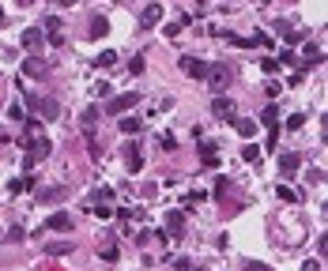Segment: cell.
Segmentation results:
<instances>
[{"mask_svg":"<svg viewBox=\"0 0 328 271\" xmlns=\"http://www.w3.org/2000/svg\"><path fill=\"white\" fill-rule=\"evenodd\" d=\"M106 31H110V23H106L102 15H94V19H91V38H102Z\"/></svg>","mask_w":328,"mask_h":271,"instance_id":"cell-19","label":"cell"},{"mask_svg":"<svg viewBox=\"0 0 328 271\" xmlns=\"http://www.w3.org/2000/svg\"><path fill=\"white\" fill-rule=\"evenodd\" d=\"M113 61H117V53H110V49H106V53H102V57H98V68H110V64H113Z\"/></svg>","mask_w":328,"mask_h":271,"instance_id":"cell-31","label":"cell"},{"mask_svg":"<svg viewBox=\"0 0 328 271\" xmlns=\"http://www.w3.org/2000/svg\"><path fill=\"white\" fill-rule=\"evenodd\" d=\"M302 271H321V264H317V260H306V264H302Z\"/></svg>","mask_w":328,"mask_h":271,"instance_id":"cell-36","label":"cell"},{"mask_svg":"<svg viewBox=\"0 0 328 271\" xmlns=\"http://www.w3.org/2000/svg\"><path fill=\"white\" fill-rule=\"evenodd\" d=\"M298 166H302V158H298L294 151L279 158V173H283V177H294V173H298Z\"/></svg>","mask_w":328,"mask_h":271,"instance_id":"cell-10","label":"cell"},{"mask_svg":"<svg viewBox=\"0 0 328 271\" xmlns=\"http://www.w3.org/2000/svg\"><path fill=\"white\" fill-rule=\"evenodd\" d=\"M45 253H49V256H68L72 253V241H53V245H45Z\"/></svg>","mask_w":328,"mask_h":271,"instance_id":"cell-16","label":"cell"},{"mask_svg":"<svg viewBox=\"0 0 328 271\" xmlns=\"http://www.w3.org/2000/svg\"><path fill=\"white\" fill-rule=\"evenodd\" d=\"M275 143H279V132L272 128V132H268V140H264V147H268V151H275Z\"/></svg>","mask_w":328,"mask_h":271,"instance_id":"cell-35","label":"cell"},{"mask_svg":"<svg viewBox=\"0 0 328 271\" xmlns=\"http://www.w3.org/2000/svg\"><path fill=\"white\" fill-rule=\"evenodd\" d=\"M102 260H106V264H117V260H121V253H117V245H113V241H106V249H102Z\"/></svg>","mask_w":328,"mask_h":271,"instance_id":"cell-21","label":"cell"},{"mask_svg":"<svg viewBox=\"0 0 328 271\" xmlns=\"http://www.w3.org/2000/svg\"><path fill=\"white\" fill-rule=\"evenodd\" d=\"M38 200H42V203H61L64 188H45V192H38Z\"/></svg>","mask_w":328,"mask_h":271,"instance_id":"cell-17","label":"cell"},{"mask_svg":"<svg viewBox=\"0 0 328 271\" xmlns=\"http://www.w3.org/2000/svg\"><path fill=\"white\" fill-rule=\"evenodd\" d=\"M181 72L192 75V79H204V75H208V64L196 61V57H181Z\"/></svg>","mask_w":328,"mask_h":271,"instance_id":"cell-6","label":"cell"},{"mask_svg":"<svg viewBox=\"0 0 328 271\" xmlns=\"http://www.w3.org/2000/svg\"><path fill=\"white\" fill-rule=\"evenodd\" d=\"M226 188H230V181H226V177H219V181H215V196L223 200V192H226Z\"/></svg>","mask_w":328,"mask_h":271,"instance_id":"cell-34","label":"cell"},{"mask_svg":"<svg viewBox=\"0 0 328 271\" xmlns=\"http://www.w3.org/2000/svg\"><path fill=\"white\" fill-rule=\"evenodd\" d=\"M249 45H272V42H268V34H264V31H257L253 38H249Z\"/></svg>","mask_w":328,"mask_h":271,"instance_id":"cell-30","label":"cell"},{"mask_svg":"<svg viewBox=\"0 0 328 271\" xmlns=\"http://www.w3.org/2000/svg\"><path fill=\"white\" fill-rule=\"evenodd\" d=\"M61 4H64V8H72V4H75V0H61Z\"/></svg>","mask_w":328,"mask_h":271,"instance_id":"cell-38","label":"cell"},{"mask_svg":"<svg viewBox=\"0 0 328 271\" xmlns=\"http://www.w3.org/2000/svg\"><path fill=\"white\" fill-rule=\"evenodd\" d=\"M211 113H215V117L223 121V124H234V121H238V110H234V102H230V98H223V94H219V98L211 102Z\"/></svg>","mask_w":328,"mask_h":271,"instance_id":"cell-4","label":"cell"},{"mask_svg":"<svg viewBox=\"0 0 328 271\" xmlns=\"http://www.w3.org/2000/svg\"><path fill=\"white\" fill-rule=\"evenodd\" d=\"M124 162H129V173H140V170H143V154H140V147H129V151H124Z\"/></svg>","mask_w":328,"mask_h":271,"instance_id":"cell-15","label":"cell"},{"mask_svg":"<svg viewBox=\"0 0 328 271\" xmlns=\"http://www.w3.org/2000/svg\"><path fill=\"white\" fill-rule=\"evenodd\" d=\"M49 230H57V234H64V230H72V219L64 215V211H57V215H49V222H45Z\"/></svg>","mask_w":328,"mask_h":271,"instance_id":"cell-14","label":"cell"},{"mask_svg":"<svg viewBox=\"0 0 328 271\" xmlns=\"http://www.w3.org/2000/svg\"><path fill=\"white\" fill-rule=\"evenodd\" d=\"M19 147H27V158H23V166H38L42 158H49L53 143L45 140V136H19Z\"/></svg>","mask_w":328,"mask_h":271,"instance_id":"cell-1","label":"cell"},{"mask_svg":"<svg viewBox=\"0 0 328 271\" xmlns=\"http://www.w3.org/2000/svg\"><path fill=\"white\" fill-rule=\"evenodd\" d=\"M302 124H306V117H302V113H294V117H287V128H291V132H298Z\"/></svg>","mask_w":328,"mask_h":271,"instance_id":"cell-29","label":"cell"},{"mask_svg":"<svg viewBox=\"0 0 328 271\" xmlns=\"http://www.w3.org/2000/svg\"><path fill=\"white\" fill-rule=\"evenodd\" d=\"M159 19H162V8L159 4H147V8H143V15H140V26H143V31H151V26H159Z\"/></svg>","mask_w":328,"mask_h":271,"instance_id":"cell-9","label":"cell"},{"mask_svg":"<svg viewBox=\"0 0 328 271\" xmlns=\"http://www.w3.org/2000/svg\"><path fill=\"white\" fill-rule=\"evenodd\" d=\"M45 45H64V23L57 15H45Z\"/></svg>","mask_w":328,"mask_h":271,"instance_id":"cell-5","label":"cell"},{"mask_svg":"<svg viewBox=\"0 0 328 271\" xmlns=\"http://www.w3.org/2000/svg\"><path fill=\"white\" fill-rule=\"evenodd\" d=\"M136 102H140V94H136V91H129V94H117V98H113L110 105H106V113H110V117H124V113H129Z\"/></svg>","mask_w":328,"mask_h":271,"instance_id":"cell-2","label":"cell"},{"mask_svg":"<svg viewBox=\"0 0 328 271\" xmlns=\"http://www.w3.org/2000/svg\"><path fill=\"white\" fill-rule=\"evenodd\" d=\"M275 196H279V200H287V203H294V200H302V196H298V192H294V188H287V185H279V192H275Z\"/></svg>","mask_w":328,"mask_h":271,"instance_id":"cell-23","label":"cell"},{"mask_svg":"<svg viewBox=\"0 0 328 271\" xmlns=\"http://www.w3.org/2000/svg\"><path fill=\"white\" fill-rule=\"evenodd\" d=\"M19 4H31V0H19Z\"/></svg>","mask_w":328,"mask_h":271,"instance_id":"cell-40","label":"cell"},{"mask_svg":"<svg viewBox=\"0 0 328 271\" xmlns=\"http://www.w3.org/2000/svg\"><path fill=\"white\" fill-rule=\"evenodd\" d=\"M306 38H310V31H291L287 34V45H298V42H306Z\"/></svg>","mask_w":328,"mask_h":271,"instance_id":"cell-27","label":"cell"},{"mask_svg":"<svg viewBox=\"0 0 328 271\" xmlns=\"http://www.w3.org/2000/svg\"><path fill=\"white\" fill-rule=\"evenodd\" d=\"M129 72H132V75L143 72V57H132V61H129Z\"/></svg>","mask_w":328,"mask_h":271,"instance_id":"cell-32","label":"cell"},{"mask_svg":"<svg viewBox=\"0 0 328 271\" xmlns=\"http://www.w3.org/2000/svg\"><path fill=\"white\" fill-rule=\"evenodd\" d=\"M189 271H192V267H189ZM196 271H200V267H196Z\"/></svg>","mask_w":328,"mask_h":271,"instance_id":"cell-41","label":"cell"},{"mask_svg":"<svg viewBox=\"0 0 328 271\" xmlns=\"http://www.w3.org/2000/svg\"><path fill=\"white\" fill-rule=\"evenodd\" d=\"M91 196H94V203H110L113 200V188H94Z\"/></svg>","mask_w":328,"mask_h":271,"instance_id":"cell-24","label":"cell"},{"mask_svg":"<svg viewBox=\"0 0 328 271\" xmlns=\"http://www.w3.org/2000/svg\"><path fill=\"white\" fill-rule=\"evenodd\" d=\"M234 128L242 132V136H257V121H249V117H238V121H234Z\"/></svg>","mask_w":328,"mask_h":271,"instance_id":"cell-18","label":"cell"},{"mask_svg":"<svg viewBox=\"0 0 328 271\" xmlns=\"http://www.w3.org/2000/svg\"><path fill=\"white\" fill-rule=\"evenodd\" d=\"M19 42H23L27 49H42V45H45V34H42V26H31V31H23Z\"/></svg>","mask_w":328,"mask_h":271,"instance_id":"cell-8","label":"cell"},{"mask_svg":"<svg viewBox=\"0 0 328 271\" xmlns=\"http://www.w3.org/2000/svg\"><path fill=\"white\" fill-rule=\"evenodd\" d=\"M260 121H264V124H272V128H275V121H279V105H264Z\"/></svg>","mask_w":328,"mask_h":271,"instance_id":"cell-22","label":"cell"},{"mask_svg":"<svg viewBox=\"0 0 328 271\" xmlns=\"http://www.w3.org/2000/svg\"><path fill=\"white\" fill-rule=\"evenodd\" d=\"M166 226H170L173 237H181L185 234V215H181V211H166Z\"/></svg>","mask_w":328,"mask_h":271,"instance_id":"cell-12","label":"cell"},{"mask_svg":"<svg viewBox=\"0 0 328 271\" xmlns=\"http://www.w3.org/2000/svg\"><path fill=\"white\" fill-rule=\"evenodd\" d=\"M245 271H272V267L260 264V260H245Z\"/></svg>","mask_w":328,"mask_h":271,"instance_id":"cell-33","label":"cell"},{"mask_svg":"<svg viewBox=\"0 0 328 271\" xmlns=\"http://www.w3.org/2000/svg\"><path fill=\"white\" fill-rule=\"evenodd\" d=\"M200 158H204V166H208V170H215V166H219V158H215V143H211V140L200 143Z\"/></svg>","mask_w":328,"mask_h":271,"instance_id":"cell-13","label":"cell"},{"mask_svg":"<svg viewBox=\"0 0 328 271\" xmlns=\"http://www.w3.org/2000/svg\"><path fill=\"white\" fill-rule=\"evenodd\" d=\"M140 128H143V124H140L136 117H121V132H124V136H136Z\"/></svg>","mask_w":328,"mask_h":271,"instance_id":"cell-20","label":"cell"},{"mask_svg":"<svg viewBox=\"0 0 328 271\" xmlns=\"http://www.w3.org/2000/svg\"><path fill=\"white\" fill-rule=\"evenodd\" d=\"M242 158H245V162H253V166H257V162H260V147H253V143H249V147L242 151Z\"/></svg>","mask_w":328,"mask_h":271,"instance_id":"cell-25","label":"cell"},{"mask_svg":"<svg viewBox=\"0 0 328 271\" xmlns=\"http://www.w3.org/2000/svg\"><path fill=\"white\" fill-rule=\"evenodd\" d=\"M0 26H4V8H0Z\"/></svg>","mask_w":328,"mask_h":271,"instance_id":"cell-39","label":"cell"},{"mask_svg":"<svg viewBox=\"0 0 328 271\" xmlns=\"http://www.w3.org/2000/svg\"><path fill=\"white\" fill-rule=\"evenodd\" d=\"M91 211H94L98 219H110V215H113V207H110V203H91Z\"/></svg>","mask_w":328,"mask_h":271,"instance_id":"cell-26","label":"cell"},{"mask_svg":"<svg viewBox=\"0 0 328 271\" xmlns=\"http://www.w3.org/2000/svg\"><path fill=\"white\" fill-rule=\"evenodd\" d=\"M23 72L31 75V79H42V75L49 72V64H45V61H38V57H31V61H23Z\"/></svg>","mask_w":328,"mask_h":271,"instance_id":"cell-11","label":"cell"},{"mask_svg":"<svg viewBox=\"0 0 328 271\" xmlns=\"http://www.w3.org/2000/svg\"><path fill=\"white\" fill-rule=\"evenodd\" d=\"M8 140H12V136H8V128H0V143H8Z\"/></svg>","mask_w":328,"mask_h":271,"instance_id":"cell-37","label":"cell"},{"mask_svg":"<svg viewBox=\"0 0 328 271\" xmlns=\"http://www.w3.org/2000/svg\"><path fill=\"white\" fill-rule=\"evenodd\" d=\"M31 105H34V110H38V113H42V117H45V121H57V117H61V105H57L53 98H34Z\"/></svg>","mask_w":328,"mask_h":271,"instance_id":"cell-7","label":"cell"},{"mask_svg":"<svg viewBox=\"0 0 328 271\" xmlns=\"http://www.w3.org/2000/svg\"><path fill=\"white\" fill-rule=\"evenodd\" d=\"M204 79L215 87V91H226V83L234 79V75H230V68H226V64H208V75H204Z\"/></svg>","mask_w":328,"mask_h":271,"instance_id":"cell-3","label":"cell"},{"mask_svg":"<svg viewBox=\"0 0 328 271\" xmlns=\"http://www.w3.org/2000/svg\"><path fill=\"white\" fill-rule=\"evenodd\" d=\"M94 121H98V105H91V110H83V124H87V128H91Z\"/></svg>","mask_w":328,"mask_h":271,"instance_id":"cell-28","label":"cell"}]
</instances>
